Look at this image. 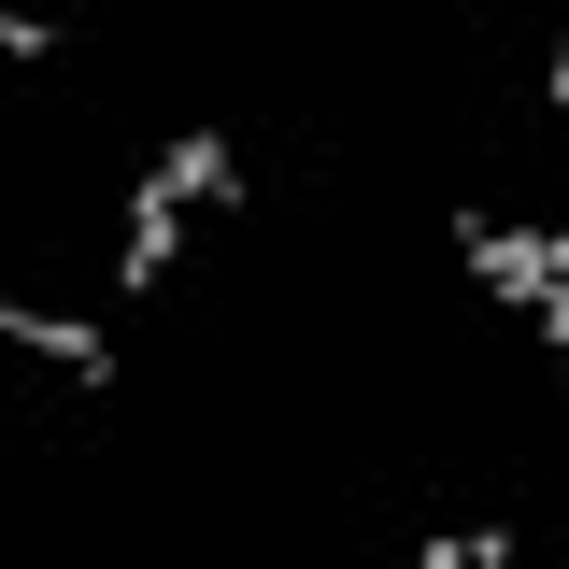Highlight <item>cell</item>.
Segmentation results:
<instances>
[{"label": "cell", "instance_id": "1", "mask_svg": "<svg viewBox=\"0 0 569 569\" xmlns=\"http://www.w3.org/2000/svg\"><path fill=\"white\" fill-rule=\"evenodd\" d=\"M186 213H200V186L157 157V171L129 186V213H114V299H157V284H171V242H186Z\"/></svg>", "mask_w": 569, "mask_h": 569}, {"label": "cell", "instance_id": "2", "mask_svg": "<svg viewBox=\"0 0 569 569\" xmlns=\"http://www.w3.org/2000/svg\"><path fill=\"white\" fill-rule=\"evenodd\" d=\"M0 342H29L43 370H71V385H114V342H100L86 313H29V299H0Z\"/></svg>", "mask_w": 569, "mask_h": 569}, {"label": "cell", "instance_id": "3", "mask_svg": "<svg viewBox=\"0 0 569 569\" xmlns=\"http://www.w3.org/2000/svg\"><path fill=\"white\" fill-rule=\"evenodd\" d=\"M0 58H58V14L43 0H0Z\"/></svg>", "mask_w": 569, "mask_h": 569}, {"label": "cell", "instance_id": "4", "mask_svg": "<svg viewBox=\"0 0 569 569\" xmlns=\"http://www.w3.org/2000/svg\"><path fill=\"white\" fill-rule=\"evenodd\" d=\"M527 328H541V356H556V385H569V284H541V299H527Z\"/></svg>", "mask_w": 569, "mask_h": 569}, {"label": "cell", "instance_id": "5", "mask_svg": "<svg viewBox=\"0 0 569 569\" xmlns=\"http://www.w3.org/2000/svg\"><path fill=\"white\" fill-rule=\"evenodd\" d=\"M541 100H556V114H569V29H556V43H541Z\"/></svg>", "mask_w": 569, "mask_h": 569}]
</instances>
